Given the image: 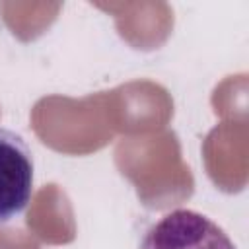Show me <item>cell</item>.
<instances>
[{"instance_id":"6da1fadb","label":"cell","mask_w":249,"mask_h":249,"mask_svg":"<svg viewBox=\"0 0 249 249\" xmlns=\"http://www.w3.org/2000/svg\"><path fill=\"white\" fill-rule=\"evenodd\" d=\"M140 249H235L228 233L195 210H173L144 235Z\"/></svg>"},{"instance_id":"7a4b0ae2","label":"cell","mask_w":249,"mask_h":249,"mask_svg":"<svg viewBox=\"0 0 249 249\" xmlns=\"http://www.w3.org/2000/svg\"><path fill=\"white\" fill-rule=\"evenodd\" d=\"M33 195V158L25 140L0 126V224L18 216Z\"/></svg>"}]
</instances>
